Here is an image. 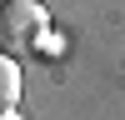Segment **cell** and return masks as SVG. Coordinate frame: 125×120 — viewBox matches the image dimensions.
Wrapping results in <instances>:
<instances>
[{"label":"cell","mask_w":125,"mask_h":120,"mask_svg":"<svg viewBox=\"0 0 125 120\" xmlns=\"http://www.w3.org/2000/svg\"><path fill=\"white\" fill-rule=\"evenodd\" d=\"M50 35V15L40 0H0V55L30 60Z\"/></svg>","instance_id":"6da1fadb"},{"label":"cell","mask_w":125,"mask_h":120,"mask_svg":"<svg viewBox=\"0 0 125 120\" xmlns=\"http://www.w3.org/2000/svg\"><path fill=\"white\" fill-rule=\"evenodd\" d=\"M15 100H20V65L10 55H0V120H10Z\"/></svg>","instance_id":"7a4b0ae2"}]
</instances>
